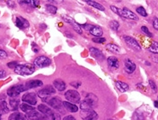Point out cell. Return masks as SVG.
I'll return each mask as SVG.
<instances>
[{"instance_id": "cell-35", "label": "cell", "mask_w": 158, "mask_h": 120, "mask_svg": "<svg viewBox=\"0 0 158 120\" xmlns=\"http://www.w3.org/2000/svg\"><path fill=\"white\" fill-rule=\"evenodd\" d=\"M141 31L144 32V34L147 35V37L149 38H152L153 37V35L151 33V32L149 31V29H148L147 27H145V26H143V27H141Z\"/></svg>"}, {"instance_id": "cell-8", "label": "cell", "mask_w": 158, "mask_h": 120, "mask_svg": "<svg viewBox=\"0 0 158 120\" xmlns=\"http://www.w3.org/2000/svg\"><path fill=\"white\" fill-rule=\"evenodd\" d=\"M123 39L124 41H125V43H126L129 47H131L132 49H134V50H136V51H140V45L139 44V42H138L135 38H132L130 36H124Z\"/></svg>"}, {"instance_id": "cell-9", "label": "cell", "mask_w": 158, "mask_h": 120, "mask_svg": "<svg viewBox=\"0 0 158 120\" xmlns=\"http://www.w3.org/2000/svg\"><path fill=\"white\" fill-rule=\"evenodd\" d=\"M81 117L83 120H97L99 118L96 112H94L93 109L81 111Z\"/></svg>"}, {"instance_id": "cell-41", "label": "cell", "mask_w": 158, "mask_h": 120, "mask_svg": "<svg viewBox=\"0 0 158 120\" xmlns=\"http://www.w3.org/2000/svg\"><path fill=\"white\" fill-rule=\"evenodd\" d=\"M153 28L158 31V18H154V20H153Z\"/></svg>"}, {"instance_id": "cell-29", "label": "cell", "mask_w": 158, "mask_h": 120, "mask_svg": "<svg viewBox=\"0 0 158 120\" xmlns=\"http://www.w3.org/2000/svg\"><path fill=\"white\" fill-rule=\"evenodd\" d=\"M9 107H8L7 103L5 102L4 101H0V113L3 115V114H5V113H9Z\"/></svg>"}, {"instance_id": "cell-21", "label": "cell", "mask_w": 158, "mask_h": 120, "mask_svg": "<svg viewBox=\"0 0 158 120\" xmlns=\"http://www.w3.org/2000/svg\"><path fill=\"white\" fill-rule=\"evenodd\" d=\"M107 63H108V66H110V68L112 69H117L120 66V63H119V61L117 60V58L116 57H113V56H110L107 59Z\"/></svg>"}, {"instance_id": "cell-42", "label": "cell", "mask_w": 158, "mask_h": 120, "mask_svg": "<svg viewBox=\"0 0 158 120\" xmlns=\"http://www.w3.org/2000/svg\"><path fill=\"white\" fill-rule=\"evenodd\" d=\"M62 120H76V118L72 115H68V116H65Z\"/></svg>"}, {"instance_id": "cell-19", "label": "cell", "mask_w": 158, "mask_h": 120, "mask_svg": "<svg viewBox=\"0 0 158 120\" xmlns=\"http://www.w3.org/2000/svg\"><path fill=\"white\" fill-rule=\"evenodd\" d=\"M53 84H54V88L59 91H64L66 88V84L62 79H55Z\"/></svg>"}, {"instance_id": "cell-45", "label": "cell", "mask_w": 158, "mask_h": 120, "mask_svg": "<svg viewBox=\"0 0 158 120\" xmlns=\"http://www.w3.org/2000/svg\"><path fill=\"white\" fill-rule=\"evenodd\" d=\"M5 75H6V72H4V71H3V70H0V79L4 78Z\"/></svg>"}, {"instance_id": "cell-20", "label": "cell", "mask_w": 158, "mask_h": 120, "mask_svg": "<svg viewBox=\"0 0 158 120\" xmlns=\"http://www.w3.org/2000/svg\"><path fill=\"white\" fill-rule=\"evenodd\" d=\"M63 106L67 112L70 113H77L78 111V106L69 101H63Z\"/></svg>"}, {"instance_id": "cell-18", "label": "cell", "mask_w": 158, "mask_h": 120, "mask_svg": "<svg viewBox=\"0 0 158 120\" xmlns=\"http://www.w3.org/2000/svg\"><path fill=\"white\" fill-rule=\"evenodd\" d=\"M84 101H85L87 103H89L92 107L96 106L97 104H98V98H97V96H95L94 94H89V95L86 96V98H85Z\"/></svg>"}, {"instance_id": "cell-14", "label": "cell", "mask_w": 158, "mask_h": 120, "mask_svg": "<svg viewBox=\"0 0 158 120\" xmlns=\"http://www.w3.org/2000/svg\"><path fill=\"white\" fill-rule=\"evenodd\" d=\"M121 16L123 18H126V19H129V20H133V21H138V16L134 14V12L129 11L127 8H123L122 10V14Z\"/></svg>"}, {"instance_id": "cell-34", "label": "cell", "mask_w": 158, "mask_h": 120, "mask_svg": "<svg viewBox=\"0 0 158 120\" xmlns=\"http://www.w3.org/2000/svg\"><path fill=\"white\" fill-rule=\"evenodd\" d=\"M110 27L112 30H114V31H117L119 27H120V24L118 23V21H111L110 23Z\"/></svg>"}, {"instance_id": "cell-11", "label": "cell", "mask_w": 158, "mask_h": 120, "mask_svg": "<svg viewBox=\"0 0 158 120\" xmlns=\"http://www.w3.org/2000/svg\"><path fill=\"white\" fill-rule=\"evenodd\" d=\"M26 116L29 120H48V117L44 116L40 112H37L36 110L26 114Z\"/></svg>"}, {"instance_id": "cell-47", "label": "cell", "mask_w": 158, "mask_h": 120, "mask_svg": "<svg viewBox=\"0 0 158 120\" xmlns=\"http://www.w3.org/2000/svg\"><path fill=\"white\" fill-rule=\"evenodd\" d=\"M1 116H2V114L0 113V120H1Z\"/></svg>"}, {"instance_id": "cell-10", "label": "cell", "mask_w": 158, "mask_h": 120, "mask_svg": "<svg viewBox=\"0 0 158 120\" xmlns=\"http://www.w3.org/2000/svg\"><path fill=\"white\" fill-rule=\"evenodd\" d=\"M62 18H63V20L65 21H66L67 23L72 25V27H73V28H74V30H75L77 33H79V34H82V33H83V30H82L81 26H80L78 23H77L74 19H72V17H70L68 15H63Z\"/></svg>"}, {"instance_id": "cell-5", "label": "cell", "mask_w": 158, "mask_h": 120, "mask_svg": "<svg viewBox=\"0 0 158 120\" xmlns=\"http://www.w3.org/2000/svg\"><path fill=\"white\" fill-rule=\"evenodd\" d=\"M43 101H44L45 102L48 104L52 108H54L55 110H62L63 107H64L63 106V101H61L58 97H49V98L43 100Z\"/></svg>"}, {"instance_id": "cell-15", "label": "cell", "mask_w": 158, "mask_h": 120, "mask_svg": "<svg viewBox=\"0 0 158 120\" xmlns=\"http://www.w3.org/2000/svg\"><path fill=\"white\" fill-rule=\"evenodd\" d=\"M38 111L42 113V114H44V116L48 117V118H49L50 117L54 114V112L52 111V109L48 106L47 105H45V104H41V105H39L38 107Z\"/></svg>"}, {"instance_id": "cell-40", "label": "cell", "mask_w": 158, "mask_h": 120, "mask_svg": "<svg viewBox=\"0 0 158 120\" xmlns=\"http://www.w3.org/2000/svg\"><path fill=\"white\" fill-rule=\"evenodd\" d=\"M8 56L7 53L3 50V49H0V59H5Z\"/></svg>"}, {"instance_id": "cell-17", "label": "cell", "mask_w": 158, "mask_h": 120, "mask_svg": "<svg viewBox=\"0 0 158 120\" xmlns=\"http://www.w3.org/2000/svg\"><path fill=\"white\" fill-rule=\"evenodd\" d=\"M15 26L20 29H25V28H27L29 27V22H28L27 20H26L22 16L18 15L15 19Z\"/></svg>"}, {"instance_id": "cell-4", "label": "cell", "mask_w": 158, "mask_h": 120, "mask_svg": "<svg viewBox=\"0 0 158 120\" xmlns=\"http://www.w3.org/2000/svg\"><path fill=\"white\" fill-rule=\"evenodd\" d=\"M55 89L52 85H47L45 86L44 89H42L41 90H39L38 93V96L41 98L42 100L47 99L51 97L52 95L55 94Z\"/></svg>"}, {"instance_id": "cell-3", "label": "cell", "mask_w": 158, "mask_h": 120, "mask_svg": "<svg viewBox=\"0 0 158 120\" xmlns=\"http://www.w3.org/2000/svg\"><path fill=\"white\" fill-rule=\"evenodd\" d=\"M51 64V60L48 58L47 56L44 55H41L38 58L35 59L34 62H33V66L35 67L38 68H44V67H47Z\"/></svg>"}, {"instance_id": "cell-33", "label": "cell", "mask_w": 158, "mask_h": 120, "mask_svg": "<svg viewBox=\"0 0 158 120\" xmlns=\"http://www.w3.org/2000/svg\"><path fill=\"white\" fill-rule=\"evenodd\" d=\"M136 11H137L138 14L140 15L141 16H143V17H146V16H147V12L145 11V9H144V7H142V6L138 7Z\"/></svg>"}, {"instance_id": "cell-31", "label": "cell", "mask_w": 158, "mask_h": 120, "mask_svg": "<svg viewBox=\"0 0 158 120\" xmlns=\"http://www.w3.org/2000/svg\"><path fill=\"white\" fill-rule=\"evenodd\" d=\"M80 109L81 111H88V110H92L93 107L90 106L89 103H87L85 101H83L80 104Z\"/></svg>"}, {"instance_id": "cell-44", "label": "cell", "mask_w": 158, "mask_h": 120, "mask_svg": "<svg viewBox=\"0 0 158 120\" xmlns=\"http://www.w3.org/2000/svg\"><path fill=\"white\" fill-rule=\"evenodd\" d=\"M31 4H33L34 7H38L39 6V1H37V0H32V3Z\"/></svg>"}, {"instance_id": "cell-38", "label": "cell", "mask_w": 158, "mask_h": 120, "mask_svg": "<svg viewBox=\"0 0 158 120\" xmlns=\"http://www.w3.org/2000/svg\"><path fill=\"white\" fill-rule=\"evenodd\" d=\"M48 120H60V116L59 113H54V114L48 118Z\"/></svg>"}, {"instance_id": "cell-43", "label": "cell", "mask_w": 158, "mask_h": 120, "mask_svg": "<svg viewBox=\"0 0 158 120\" xmlns=\"http://www.w3.org/2000/svg\"><path fill=\"white\" fill-rule=\"evenodd\" d=\"M71 85L73 86V87H76V88H78L79 86L81 85V83H79V82H72V83H71Z\"/></svg>"}, {"instance_id": "cell-6", "label": "cell", "mask_w": 158, "mask_h": 120, "mask_svg": "<svg viewBox=\"0 0 158 120\" xmlns=\"http://www.w3.org/2000/svg\"><path fill=\"white\" fill-rule=\"evenodd\" d=\"M65 99L67 100V101L71 103H78L81 100V97H80V95L77 91L76 90H72V89H70V90H67L65 94Z\"/></svg>"}, {"instance_id": "cell-48", "label": "cell", "mask_w": 158, "mask_h": 120, "mask_svg": "<svg viewBox=\"0 0 158 120\" xmlns=\"http://www.w3.org/2000/svg\"><path fill=\"white\" fill-rule=\"evenodd\" d=\"M107 120H113V119H107Z\"/></svg>"}, {"instance_id": "cell-1", "label": "cell", "mask_w": 158, "mask_h": 120, "mask_svg": "<svg viewBox=\"0 0 158 120\" xmlns=\"http://www.w3.org/2000/svg\"><path fill=\"white\" fill-rule=\"evenodd\" d=\"M35 72V66L31 64H24V65H18L15 68V72L21 76L31 75Z\"/></svg>"}, {"instance_id": "cell-2", "label": "cell", "mask_w": 158, "mask_h": 120, "mask_svg": "<svg viewBox=\"0 0 158 120\" xmlns=\"http://www.w3.org/2000/svg\"><path fill=\"white\" fill-rule=\"evenodd\" d=\"M24 91H27V89H26L24 84H16V85L12 86L8 89L7 95L11 98H15L21 93L24 92Z\"/></svg>"}, {"instance_id": "cell-7", "label": "cell", "mask_w": 158, "mask_h": 120, "mask_svg": "<svg viewBox=\"0 0 158 120\" xmlns=\"http://www.w3.org/2000/svg\"><path fill=\"white\" fill-rule=\"evenodd\" d=\"M22 101L24 103H27L28 105H31V106H34L35 105H37L38 103V97L37 95L33 92L31 93H26L24 96H22Z\"/></svg>"}, {"instance_id": "cell-16", "label": "cell", "mask_w": 158, "mask_h": 120, "mask_svg": "<svg viewBox=\"0 0 158 120\" xmlns=\"http://www.w3.org/2000/svg\"><path fill=\"white\" fill-rule=\"evenodd\" d=\"M90 55L93 56L94 58L96 59L98 61H103L105 60V55L102 52L100 51L99 49L95 48V47H91L89 49Z\"/></svg>"}, {"instance_id": "cell-22", "label": "cell", "mask_w": 158, "mask_h": 120, "mask_svg": "<svg viewBox=\"0 0 158 120\" xmlns=\"http://www.w3.org/2000/svg\"><path fill=\"white\" fill-rule=\"evenodd\" d=\"M90 34H92L93 36H94L95 38H98V37H101L102 34H103V31H102V29L100 27H98V26H93L92 25V27L89 29Z\"/></svg>"}, {"instance_id": "cell-12", "label": "cell", "mask_w": 158, "mask_h": 120, "mask_svg": "<svg viewBox=\"0 0 158 120\" xmlns=\"http://www.w3.org/2000/svg\"><path fill=\"white\" fill-rule=\"evenodd\" d=\"M124 70L127 73H133L136 70V64L132 62L130 59H126L124 61Z\"/></svg>"}, {"instance_id": "cell-28", "label": "cell", "mask_w": 158, "mask_h": 120, "mask_svg": "<svg viewBox=\"0 0 158 120\" xmlns=\"http://www.w3.org/2000/svg\"><path fill=\"white\" fill-rule=\"evenodd\" d=\"M10 105L11 110L16 111V110H18L19 106H20V101H19V99L11 98V99L10 100Z\"/></svg>"}, {"instance_id": "cell-46", "label": "cell", "mask_w": 158, "mask_h": 120, "mask_svg": "<svg viewBox=\"0 0 158 120\" xmlns=\"http://www.w3.org/2000/svg\"><path fill=\"white\" fill-rule=\"evenodd\" d=\"M154 106L156 107V108H158V101H154Z\"/></svg>"}, {"instance_id": "cell-23", "label": "cell", "mask_w": 158, "mask_h": 120, "mask_svg": "<svg viewBox=\"0 0 158 120\" xmlns=\"http://www.w3.org/2000/svg\"><path fill=\"white\" fill-rule=\"evenodd\" d=\"M27 116L26 114L21 113H11L10 117H9V120H27Z\"/></svg>"}, {"instance_id": "cell-32", "label": "cell", "mask_w": 158, "mask_h": 120, "mask_svg": "<svg viewBox=\"0 0 158 120\" xmlns=\"http://www.w3.org/2000/svg\"><path fill=\"white\" fill-rule=\"evenodd\" d=\"M46 10H47L48 13L53 15L57 12V7H55L54 5H52V4H47L46 5Z\"/></svg>"}, {"instance_id": "cell-24", "label": "cell", "mask_w": 158, "mask_h": 120, "mask_svg": "<svg viewBox=\"0 0 158 120\" xmlns=\"http://www.w3.org/2000/svg\"><path fill=\"white\" fill-rule=\"evenodd\" d=\"M106 49L110 52H112L115 54H120L121 53V48L115 44H108L106 45Z\"/></svg>"}, {"instance_id": "cell-13", "label": "cell", "mask_w": 158, "mask_h": 120, "mask_svg": "<svg viewBox=\"0 0 158 120\" xmlns=\"http://www.w3.org/2000/svg\"><path fill=\"white\" fill-rule=\"evenodd\" d=\"M27 90L30 89H34V88H38V87H41L44 85V83L41 80L38 79H33V80H29L24 84Z\"/></svg>"}, {"instance_id": "cell-27", "label": "cell", "mask_w": 158, "mask_h": 120, "mask_svg": "<svg viewBox=\"0 0 158 120\" xmlns=\"http://www.w3.org/2000/svg\"><path fill=\"white\" fill-rule=\"evenodd\" d=\"M20 107H21V109L22 110V112H24L26 114L31 113V112H32V111H34L35 110L34 106H31V105H28V104L24 102L22 103V104H21Z\"/></svg>"}, {"instance_id": "cell-30", "label": "cell", "mask_w": 158, "mask_h": 120, "mask_svg": "<svg viewBox=\"0 0 158 120\" xmlns=\"http://www.w3.org/2000/svg\"><path fill=\"white\" fill-rule=\"evenodd\" d=\"M148 50L153 54H158V42H152L150 47L148 48Z\"/></svg>"}, {"instance_id": "cell-26", "label": "cell", "mask_w": 158, "mask_h": 120, "mask_svg": "<svg viewBox=\"0 0 158 120\" xmlns=\"http://www.w3.org/2000/svg\"><path fill=\"white\" fill-rule=\"evenodd\" d=\"M116 86L117 87V89H119L122 92H126L127 89H129V86L127 84L122 81H116Z\"/></svg>"}, {"instance_id": "cell-37", "label": "cell", "mask_w": 158, "mask_h": 120, "mask_svg": "<svg viewBox=\"0 0 158 120\" xmlns=\"http://www.w3.org/2000/svg\"><path fill=\"white\" fill-rule=\"evenodd\" d=\"M149 84H150V86H151V89H152L155 93L157 91V87H156V83H155L153 80H150V81H149Z\"/></svg>"}, {"instance_id": "cell-36", "label": "cell", "mask_w": 158, "mask_h": 120, "mask_svg": "<svg viewBox=\"0 0 158 120\" xmlns=\"http://www.w3.org/2000/svg\"><path fill=\"white\" fill-rule=\"evenodd\" d=\"M93 41L94 43H98V44H103L106 41V39L105 38H102V37H98V38H94Z\"/></svg>"}, {"instance_id": "cell-25", "label": "cell", "mask_w": 158, "mask_h": 120, "mask_svg": "<svg viewBox=\"0 0 158 120\" xmlns=\"http://www.w3.org/2000/svg\"><path fill=\"white\" fill-rule=\"evenodd\" d=\"M87 4H89L92 7L95 8L97 10H99L100 11H105V7L102 4H100V3H97L96 1H91V0H86Z\"/></svg>"}, {"instance_id": "cell-39", "label": "cell", "mask_w": 158, "mask_h": 120, "mask_svg": "<svg viewBox=\"0 0 158 120\" xmlns=\"http://www.w3.org/2000/svg\"><path fill=\"white\" fill-rule=\"evenodd\" d=\"M8 67L9 68H15L16 66H18V63L16 62H9L7 64Z\"/></svg>"}]
</instances>
